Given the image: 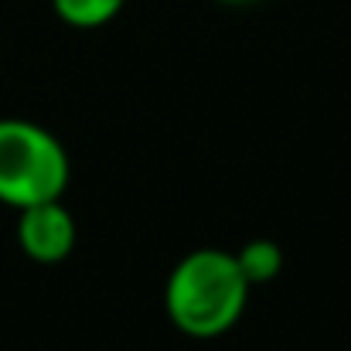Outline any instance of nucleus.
Here are the masks:
<instances>
[{
  "label": "nucleus",
  "mask_w": 351,
  "mask_h": 351,
  "mask_svg": "<svg viewBox=\"0 0 351 351\" xmlns=\"http://www.w3.org/2000/svg\"><path fill=\"white\" fill-rule=\"evenodd\" d=\"M249 290L252 287L242 276L235 252L205 245L174 263L164 283V311L181 335L208 341L222 338L242 321Z\"/></svg>",
  "instance_id": "f257e3e1"
},
{
  "label": "nucleus",
  "mask_w": 351,
  "mask_h": 351,
  "mask_svg": "<svg viewBox=\"0 0 351 351\" xmlns=\"http://www.w3.org/2000/svg\"><path fill=\"white\" fill-rule=\"evenodd\" d=\"M72 178L62 140L31 119H0V205L31 208L65 195Z\"/></svg>",
  "instance_id": "f03ea898"
},
{
  "label": "nucleus",
  "mask_w": 351,
  "mask_h": 351,
  "mask_svg": "<svg viewBox=\"0 0 351 351\" xmlns=\"http://www.w3.org/2000/svg\"><path fill=\"white\" fill-rule=\"evenodd\" d=\"M75 242H79V226H75V215L62 205V198L17 212V245L31 263H41V266L65 263Z\"/></svg>",
  "instance_id": "7ed1b4c3"
},
{
  "label": "nucleus",
  "mask_w": 351,
  "mask_h": 351,
  "mask_svg": "<svg viewBox=\"0 0 351 351\" xmlns=\"http://www.w3.org/2000/svg\"><path fill=\"white\" fill-rule=\"evenodd\" d=\"M126 0H51V10L62 24L75 31H99L123 14Z\"/></svg>",
  "instance_id": "20e7f679"
},
{
  "label": "nucleus",
  "mask_w": 351,
  "mask_h": 351,
  "mask_svg": "<svg viewBox=\"0 0 351 351\" xmlns=\"http://www.w3.org/2000/svg\"><path fill=\"white\" fill-rule=\"evenodd\" d=\"M235 263H239L242 276L249 280V287L273 283L280 276V269H283V249L273 239H249V242L239 245Z\"/></svg>",
  "instance_id": "39448f33"
},
{
  "label": "nucleus",
  "mask_w": 351,
  "mask_h": 351,
  "mask_svg": "<svg viewBox=\"0 0 351 351\" xmlns=\"http://www.w3.org/2000/svg\"><path fill=\"white\" fill-rule=\"evenodd\" d=\"M219 3H229V7H245V3H256V0H219Z\"/></svg>",
  "instance_id": "423d86ee"
}]
</instances>
